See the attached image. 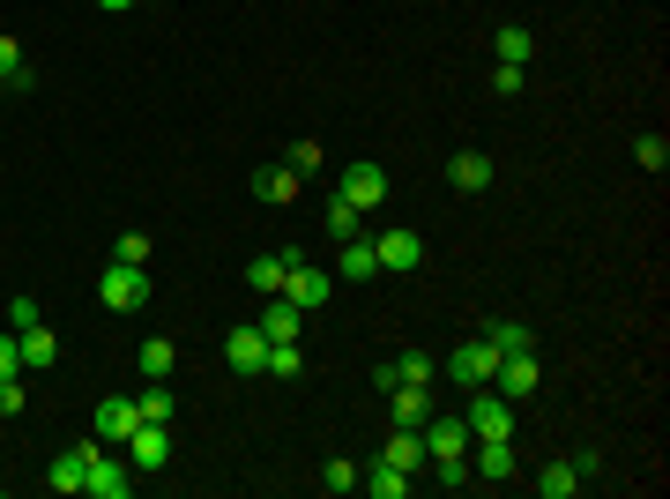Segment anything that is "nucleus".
Returning <instances> with one entry per match:
<instances>
[{"mask_svg": "<svg viewBox=\"0 0 670 499\" xmlns=\"http://www.w3.org/2000/svg\"><path fill=\"white\" fill-rule=\"evenodd\" d=\"M387 417H395V425H410V432H418L424 417H432V403H424V388H410V380H395V388H387Z\"/></svg>", "mask_w": 670, "mask_h": 499, "instance_id": "obj_17", "label": "nucleus"}, {"mask_svg": "<svg viewBox=\"0 0 670 499\" xmlns=\"http://www.w3.org/2000/svg\"><path fill=\"white\" fill-rule=\"evenodd\" d=\"M343 276H350V284L380 276V253H373V239H343Z\"/></svg>", "mask_w": 670, "mask_h": 499, "instance_id": "obj_25", "label": "nucleus"}, {"mask_svg": "<svg viewBox=\"0 0 670 499\" xmlns=\"http://www.w3.org/2000/svg\"><path fill=\"white\" fill-rule=\"evenodd\" d=\"M492 52H500L506 68H522V60H529V52H537V38H529V31H522V23H506L500 38H492Z\"/></svg>", "mask_w": 670, "mask_h": 499, "instance_id": "obj_28", "label": "nucleus"}, {"mask_svg": "<svg viewBox=\"0 0 670 499\" xmlns=\"http://www.w3.org/2000/svg\"><path fill=\"white\" fill-rule=\"evenodd\" d=\"M224 358H231V373H268V335L253 329V321H239L231 343H224Z\"/></svg>", "mask_w": 670, "mask_h": 499, "instance_id": "obj_9", "label": "nucleus"}, {"mask_svg": "<svg viewBox=\"0 0 670 499\" xmlns=\"http://www.w3.org/2000/svg\"><path fill=\"white\" fill-rule=\"evenodd\" d=\"M432 373H440V366H432L424 351H403V358H395V380H410V388H432Z\"/></svg>", "mask_w": 670, "mask_h": 499, "instance_id": "obj_32", "label": "nucleus"}, {"mask_svg": "<svg viewBox=\"0 0 670 499\" xmlns=\"http://www.w3.org/2000/svg\"><path fill=\"white\" fill-rule=\"evenodd\" d=\"M97 8H112V15H120V8H134V0H97Z\"/></svg>", "mask_w": 670, "mask_h": 499, "instance_id": "obj_41", "label": "nucleus"}, {"mask_svg": "<svg viewBox=\"0 0 670 499\" xmlns=\"http://www.w3.org/2000/svg\"><path fill=\"white\" fill-rule=\"evenodd\" d=\"M447 187H455V194H484V187H492V157H484V150H455V157H447Z\"/></svg>", "mask_w": 670, "mask_h": 499, "instance_id": "obj_12", "label": "nucleus"}, {"mask_svg": "<svg viewBox=\"0 0 670 499\" xmlns=\"http://www.w3.org/2000/svg\"><path fill=\"white\" fill-rule=\"evenodd\" d=\"M134 366H142V380H171V366H179V351H171L165 335H149V343L134 351Z\"/></svg>", "mask_w": 670, "mask_h": 499, "instance_id": "obj_21", "label": "nucleus"}, {"mask_svg": "<svg viewBox=\"0 0 670 499\" xmlns=\"http://www.w3.org/2000/svg\"><path fill=\"white\" fill-rule=\"evenodd\" d=\"M537 492L545 499H574L582 492V470H574V462H545V470H537Z\"/></svg>", "mask_w": 670, "mask_h": 499, "instance_id": "obj_22", "label": "nucleus"}, {"mask_svg": "<svg viewBox=\"0 0 670 499\" xmlns=\"http://www.w3.org/2000/svg\"><path fill=\"white\" fill-rule=\"evenodd\" d=\"M321 492H358V462H343V455H335L328 470H321Z\"/></svg>", "mask_w": 670, "mask_h": 499, "instance_id": "obj_33", "label": "nucleus"}, {"mask_svg": "<svg viewBox=\"0 0 670 499\" xmlns=\"http://www.w3.org/2000/svg\"><path fill=\"white\" fill-rule=\"evenodd\" d=\"M15 351H23V373H38V366H60V335L45 329V321L15 335Z\"/></svg>", "mask_w": 670, "mask_h": 499, "instance_id": "obj_16", "label": "nucleus"}, {"mask_svg": "<svg viewBox=\"0 0 670 499\" xmlns=\"http://www.w3.org/2000/svg\"><path fill=\"white\" fill-rule=\"evenodd\" d=\"M633 157H641L648 171H663L670 165V142H663V134H641V142H633Z\"/></svg>", "mask_w": 670, "mask_h": 499, "instance_id": "obj_34", "label": "nucleus"}, {"mask_svg": "<svg viewBox=\"0 0 670 499\" xmlns=\"http://www.w3.org/2000/svg\"><path fill=\"white\" fill-rule=\"evenodd\" d=\"M506 403H522V395H537V351H522V358H500V373H492Z\"/></svg>", "mask_w": 670, "mask_h": 499, "instance_id": "obj_14", "label": "nucleus"}, {"mask_svg": "<svg viewBox=\"0 0 670 499\" xmlns=\"http://www.w3.org/2000/svg\"><path fill=\"white\" fill-rule=\"evenodd\" d=\"M440 373L455 380V388H492V373H500V351H492V335L477 329L462 351H447V366H440Z\"/></svg>", "mask_w": 670, "mask_h": 499, "instance_id": "obj_2", "label": "nucleus"}, {"mask_svg": "<svg viewBox=\"0 0 670 499\" xmlns=\"http://www.w3.org/2000/svg\"><path fill=\"white\" fill-rule=\"evenodd\" d=\"M469 477H514V440H477Z\"/></svg>", "mask_w": 670, "mask_h": 499, "instance_id": "obj_20", "label": "nucleus"}, {"mask_svg": "<svg viewBox=\"0 0 670 499\" xmlns=\"http://www.w3.org/2000/svg\"><path fill=\"white\" fill-rule=\"evenodd\" d=\"M171 462V425H134L127 432V470H165Z\"/></svg>", "mask_w": 670, "mask_h": 499, "instance_id": "obj_8", "label": "nucleus"}, {"mask_svg": "<svg viewBox=\"0 0 670 499\" xmlns=\"http://www.w3.org/2000/svg\"><path fill=\"white\" fill-rule=\"evenodd\" d=\"M380 462H395V470H410V477H418V470H424V440L410 432V425H395V440H387V455H380Z\"/></svg>", "mask_w": 670, "mask_h": 499, "instance_id": "obj_24", "label": "nucleus"}, {"mask_svg": "<svg viewBox=\"0 0 670 499\" xmlns=\"http://www.w3.org/2000/svg\"><path fill=\"white\" fill-rule=\"evenodd\" d=\"M335 194H343V202H350L358 216H366V209H380V202H387V171H380V165H350L343 179H335Z\"/></svg>", "mask_w": 670, "mask_h": 499, "instance_id": "obj_6", "label": "nucleus"}, {"mask_svg": "<svg viewBox=\"0 0 670 499\" xmlns=\"http://www.w3.org/2000/svg\"><path fill=\"white\" fill-rule=\"evenodd\" d=\"M0 83L31 90V68H23V45H15V38H0Z\"/></svg>", "mask_w": 670, "mask_h": 499, "instance_id": "obj_29", "label": "nucleus"}, {"mask_svg": "<svg viewBox=\"0 0 670 499\" xmlns=\"http://www.w3.org/2000/svg\"><path fill=\"white\" fill-rule=\"evenodd\" d=\"M45 313H38V298H8V329L23 335V329H38Z\"/></svg>", "mask_w": 670, "mask_h": 499, "instance_id": "obj_36", "label": "nucleus"}, {"mask_svg": "<svg viewBox=\"0 0 670 499\" xmlns=\"http://www.w3.org/2000/svg\"><path fill=\"white\" fill-rule=\"evenodd\" d=\"M366 492H373V499H403V492H410V470H395V462H373V470H366Z\"/></svg>", "mask_w": 670, "mask_h": 499, "instance_id": "obj_26", "label": "nucleus"}, {"mask_svg": "<svg viewBox=\"0 0 670 499\" xmlns=\"http://www.w3.org/2000/svg\"><path fill=\"white\" fill-rule=\"evenodd\" d=\"M83 492H97V499H127V492H134V477H127V462H120V455H105V448H97V455H89Z\"/></svg>", "mask_w": 670, "mask_h": 499, "instance_id": "obj_11", "label": "nucleus"}, {"mask_svg": "<svg viewBox=\"0 0 670 499\" xmlns=\"http://www.w3.org/2000/svg\"><path fill=\"white\" fill-rule=\"evenodd\" d=\"M23 403H31V395H23V373H8L0 380V417H23Z\"/></svg>", "mask_w": 670, "mask_h": 499, "instance_id": "obj_37", "label": "nucleus"}, {"mask_svg": "<svg viewBox=\"0 0 670 499\" xmlns=\"http://www.w3.org/2000/svg\"><path fill=\"white\" fill-rule=\"evenodd\" d=\"M432 477H440L447 492H462V485H469V455H447V462H432Z\"/></svg>", "mask_w": 670, "mask_h": 499, "instance_id": "obj_35", "label": "nucleus"}, {"mask_svg": "<svg viewBox=\"0 0 670 499\" xmlns=\"http://www.w3.org/2000/svg\"><path fill=\"white\" fill-rule=\"evenodd\" d=\"M268 373L298 380V373H306V351H298V343H268Z\"/></svg>", "mask_w": 670, "mask_h": 499, "instance_id": "obj_31", "label": "nucleus"}, {"mask_svg": "<svg viewBox=\"0 0 670 499\" xmlns=\"http://www.w3.org/2000/svg\"><path fill=\"white\" fill-rule=\"evenodd\" d=\"M298 187H306V179H298L291 165H261V171H253V194H261V202H268V209L298 202Z\"/></svg>", "mask_w": 670, "mask_h": 499, "instance_id": "obj_15", "label": "nucleus"}, {"mask_svg": "<svg viewBox=\"0 0 670 499\" xmlns=\"http://www.w3.org/2000/svg\"><path fill=\"white\" fill-rule=\"evenodd\" d=\"M142 425V411H134V395H105L97 411H89V432L105 440V448H127V432Z\"/></svg>", "mask_w": 670, "mask_h": 499, "instance_id": "obj_5", "label": "nucleus"}, {"mask_svg": "<svg viewBox=\"0 0 670 499\" xmlns=\"http://www.w3.org/2000/svg\"><path fill=\"white\" fill-rule=\"evenodd\" d=\"M8 373H23V351H15V329L0 335V380H8Z\"/></svg>", "mask_w": 670, "mask_h": 499, "instance_id": "obj_40", "label": "nucleus"}, {"mask_svg": "<svg viewBox=\"0 0 670 499\" xmlns=\"http://www.w3.org/2000/svg\"><path fill=\"white\" fill-rule=\"evenodd\" d=\"M328 292H335L328 269H313V261H291V269H284V292H276V298H291L298 313H313V306H328Z\"/></svg>", "mask_w": 670, "mask_h": 499, "instance_id": "obj_4", "label": "nucleus"}, {"mask_svg": "<svg viewBox=\"0 0 670 499\" xmlns=\"http://www.w3.org/2000/svg\"><path fill=\"white\" fill-rule=\"evenodd\" d=\"M373 253H380V269H387V276H410V269L424 261V239H418V231H380Z\"/></svg>", "mask_w": 670, "mask_h": 499, "instance_id": "obj_10", "label": "nucleus"}, {"mask_svg": "<svg viewBox=\"0 0 670 499\" xmlns=\"http://www.w3.org/2000/svg\"><path fill=\"white\" fill-rule=\"evenodd\" d=\"M253 329L268 335V343H298V306H291V298H268V306H261V321H253Z\"/></svg>", "mask_w": 670, "mask_h": 499, "instance_id": "obj_18", "label": "nucleus"}, {"mask_svg": "<svg viewBox=\"0 0 670 499\" xmlns=\"http://www.w3.org/2000/svg\"><path fill=\"white\" fill-rule=\"evenodd\" d=\"M247 292L253 298H276V292H284V253H253V261H247Z\"/></svg>", "mask_w": 670, "mask_h": 499, "instance_id": "obj_19", "label": "nucleus"}, {"mask_svg": "<svg viewBox=\"0 0 670 499\" xmlns=\"http://www.w3.org/2000/svg\"><path fill=\"white\" fill-rule=\"evenodd\" d=\"M418 440H424V462L469 455V425H462V417H424V425H418Z\"/></svg>", "mask_w": 670, "mask_h": 499, "instance_id": "obj_7", "label": "nucleus"}, {"mask_svg": "<svg viewBox=\"0 0 670 499\" xmlns=\"http://www.w3.org/2000/svg\"><path fill=\"white\" fill-rule=\"evenodd\" d=\"M469 440H514V403H506L500 388H469Z\"/></svg>", "mask_w": 670, "mask_h": 499, "instance_id": "obj_3", "label": "nucleus"}, {"mask_svg": "<svg viewBox=\"0 0 670 499\" xmlns=\"http://www.w3.org/2000/svg\"><path fill=\"white\" fill-rule=\"evenodd\" d=\"M321 224H328V239H358V209L343 202V194H335V202L321 209Z\"/></svg>", "mask_w": 670, "mask_h": 499, "instance_id": "obj_30", "label": "nucleus"}, {"mask_svg": "<svg viewBox=\"0 0 670 499\" xmlns=\"http://www.w3.org/2000/svg\"><path fill=\"white\" fill-rule=\"evenodd\" d=\"M112 261H134V269H149V239L142 231H120V253Z\"/></svg>", "mask_w": 670, "mask_h": 499, "instance_id": "obj_39", "label": "nucleus"}, {"mask_svg": "<svg viewBox=\"0 0 670 499\" xmlns=\"http://www.w3.org/2000/svg\"><path fill=\"white\" fill-rule=\"evenodd\" d=\"M97 448H105V440L89 432L83 448H68V455L52 462V477H45V485H52V492H83V477H89V455H97Z\"/></svg>", "mask_w": 670, "mask_h": 499, "instance_id": "obj_13", "label": "nucleus"}, {"mask_svg": "<svg viewBox=\"0 0 670 499\" xmlns=\"http://www.w3.org/2000/svg\"><path fill=\"white\" fill-rule=\"evenodd\" d=\"M134 411H142V425H171V417H179V403H171L165 380H149V388L134 395Z\"/></svg>", "mask_w": 670, "mask_h": 499, "instance_id": "obj_23", "label": "nucleus"}, {"mask_svg": "<svg viewBox=\"0 0 670 499\" xmlns=\"http://www.w3.org/2000/svg\"><path fill=\"white\" fill-rule=\"evenodd\" d=\"M97 306H112V313H142V306H149V269H134V261H105V276H97Z\"/></svg>", "mask_w": 670, "mask_h": 499, "instance_id": "obj_1", "label": "nucleus"}, {"mask_svg": "<svg viewBox=\"0 0 670 499\" xmlns=\"http://www.w3.org/2000/svg\"><path fill=\"white\" fill-rule=\"evenodd\" d=\"M484 335H492V351H500V358H522V351H537V335L522 329V321H492Z\"/></svg>", "mask_w": 670, "mask_h": 499, "instance_id": "obj_27", "label": "nucleus"}, {"mask_svg": "<svg viewBox=\"0 0 670 499\" xmlns=\"http://www.w3.org/2000/svg\"><path fill=\"white\" fill-rule=\"evenodd\" d=\"M284 165H291L298 179H306V171H321V142H291V157H284Z\"/></svg>", "mask_w": 670, "mask_h": 499, "instance_id": "obj_38", "label": "nucleus"}]
</instances>
